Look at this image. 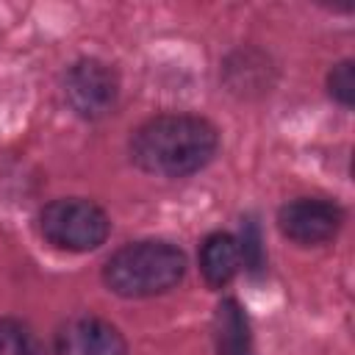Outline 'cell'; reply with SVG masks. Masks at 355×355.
<instances>
[{
  "label": "cell",
  "instance_id": "cell-1",
  "mask_svg": "<svg viewBox=\"0 0 355 355\" xmlns=\"http://www.w3.org/2000/svg\"><path fill=\"white\" fill-rule=\"evenodd\" d=\"M219 130L197 114H158L130 136V158L139 169L161 178H189L211 164Z\"/></svg>",
  "mask_w": 355,
  "mask_h": 355
},
{
  "label": "cell",
  "instance_id": "cell-2",
  "mask_svg": "<svg viewBox=\"0 0 355 355\" xmlns=\"http://www.w3.org/2000/svg\"><path fill=\"white\" fill-rule=\"evenodd\" d=\"M186 275V252L164 239H141L119 247L103 266L108 291L125 300H147L178 288Z\"/></svg>",
  "mask_w": 355,
  "mask_h": 355
},
{
  "label": "cell",
  "instance_id": "cell-3",
  "mask_svg": "<svg viewBox=\"0 0 355 355\" xmlns=\"http://www.w3.org/2000/svg\"><path fill=\"white\" fill-rule=\"evenodd\" d=\"M39 233L55 250L92 252L105 244L111 219L86 197H58L39 211Z\"/></svg>",
  "mask_w": 355,
  "mask_h": 355
},
{
  "label": "cell",
  "instance_id": "cell-4",
  "mask_svg": "<svg viewBox=\"0 0 355 355\" xmlns=\"http://www.w3.org/2000/svg\"><path fill=\"white\" fill-rule=\"evenodd\" d=\"M64 100L80 119H103L116 108L119 78L100 58H78L64 72Z\"/></svg>",
  "mask_w": 355,
  "mask_h": 355
},
{
  "label": "cell",
  "instance_id": "cell-5",
  "mask_svg": "<svg viewBox=\"0 0 355 355\" xmlns=\"http://www.w3.org/2000/svg\"><path fill=\"white\" fill-rule=\"evenodd\" d=\"M344 225V208L324 197H297L280 205L277 227L280 233L302 247H316L330 241Z\"/></svg>",
  "mask_w": 355,
  "mask_h": 355
},
{
  "label": "cell",
  "instance_id": "cell-6",
  "mask_svg": "<svg viewBox=\"0 0 355 355\" xmlns=\"http://www.w3.org/2000/svg\"><path fill=\"white\" fill-rule=\"evenodd\" d=\"M53 355H128V341L116 324L83 313L55 330Z\"/></svg>",
  "mask_w": 355,
  "mask_h": 355
},
{
  "label": "cell",
  "instance_id": "cell-7",
  "mask_svg": "<svg viewBox=\"0 0 355 355\" xmlns=\"http://www.w3.org/2000/svg\"><path fill=\"white\" fill-rule=\"evenodd\" d=\"M241 269L239 239L230 233H211L200 244V272L211 288H225Z\"/></svg>",
  "mask_w": 355,
  "mask_h": 355
},
{
  "label": "cell",
  "instance_id": "cell-8",
  "mask_svg": "<svg viewBox=\"0 0 355 355\" xmlns=\"http://www.w3.org/2000/svg\"><path fill=\"white\" fill-rule=\"evenodd\" d=\"M214 344L216 355H252L250 322L239 300L227 297L216 305L214 313Z\"/></svg>",
  "mask_w": 355,
  "mask_h": 355
},
{
  "label": "cell",
  "instance_id": "cell-9",
  "mask_svg": "<svg viewBox=\"0 0 355 355\" xmlns=\"http://www.w3.org/2000/svg\"><path fill=\"white\" fill-rule=\"evenodd\" d=\"M0 355H42V344L25 322L0 316Z\"/></svg>",
  "mask_w": 355,
  "mask_h": 355
},
{
  "label": "cell",
  "instance_id": "cell-10",
  "mask_svg": "<svg viewBox=\"0 0 355 355\" xmlns=\"http://www.w3.org/2000/svg\"><path fill=\"white\" fill-rule=\"evenodd\" d=\"M327 92L336 103H341L344 108H349L355 103V64L352 58L338 61L330 72H327Z\"/></svg>",
  "mask_w": 355,
  "mask_h": 355
},
{
  "label": "cell",
  "instance_id": "cell-11",
  "mask_svg": "<svg viewBox=\"0 0 355 355\" xmlns=\"http://www.w3.org/2000/svg\"><path fill=\"white\" fill-rule=\"evenodd\" d=\"M239 250H241V266L252 275H258L263 269V250H261V233L255 222H247L239 239Z\"/></svg>",
  "mask_w": 355,
  "mask_h": 355
}]
</instances>
